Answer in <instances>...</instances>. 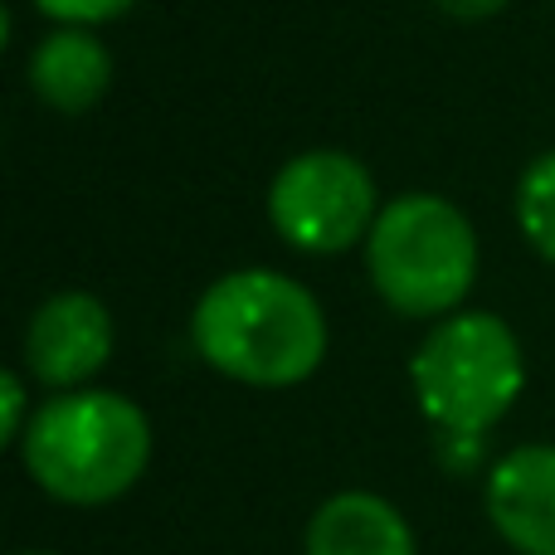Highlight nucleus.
<instances>
[{
  "label": "nucleus",
  "mask_w": 555,
  "mask_h": 555,
  "mask_svg": "<svg viewBox=\"0 0 555 555\" xmlns=\"http://www.w3.org/2000/svg\"><path fill=\"white\" fill-rule=\"evenodd\" d=\"M517 224L541 259L555 263V152H541L517 181Z\"/></svg>",
  "instance_id": "10"
},
{
  "label": "nucleus",
  "mask_w": 555,
  "mask_h": 555,
  "mask_svg": "<svg viewBox=\"0 0 555 555\" xmlns=\"http://www.w3.org/2000/svg\"><path fill=\"white\" fill-rule=\"evenodd\" d=\"M29 88L54 113H88L113 88V54L88 25H59L29 54Z\"/></svg>",
  "instance_id": "9"
},
{
  "label": "nucleus",
  "mask_w": 555,
  "mask_h": 555,
  "mask_svg": "<svg viewBox=\"0 0 555 555\" xmlns=\"http://www.w3.org/2000/svg\"><path fill=\"white\" fill-rule=\"evenodd\" d=\"M365 273L390 312L439 322L468 302L478 278L473 220L443 195H395L365 240Z\"/></svg>",
  "instance_id": "3"
},
{
  "label": "nucleus",
  "mask_w": 555,
  "mask_h": 555,
  "mask_svg": "<svg viewBox=\"0 0 555 555\" xmlns=\"http://www.w3.org/2000/svg\"><path fill=\"white\" fill-rule=\"evenodd\" d=\"M302 555H420L404 512L380 492H336L312 512Z\"/></svg>",
  "instance_id": "8"
},
{
  "label": "nucleus",
  "mask_w": 555,
  "mask_h": 555,
  "mask_svg": "<svg viewBox=\"0 0 555 555\" xmlns=\"http://www.w3.org/2000/svg\"><path fill=\"white\" fill-rule=\"evenodd\" d=\"M20 459L54 502L107 507L142 482L152 463V420L117 390H64L35 404Z\"/></svg>",
  "instance_id": "2"
},
{
  "label": "nucleus",
  "mask_w": 555,
  "mask_h": 555,
  "mask_svg": "<svg viewBox=\"0 0 555 555\" xmlns=\"http://www.w3.org/2000/svg\"><path fill=\"white\" fill-rule=\"evenodd\" d=\"M380 195L365 162L336 146H312L278 166L269 185V220L293 249L332 259L371 240L380 220Z\"/></svg>",
  "instance_id": "5"
},
{
  "label": "nucleus",
  "mask_w": 555,
  "mask_h": 555,
  "mask_svg": "<svg viewBox=\"0 0 555 555\" xmlns=\"http://www.w3.org/2000/svg\"><path fill=\"white\" fill-rule=\"evenodd\" d=\"M137 0H35L39 15L59 20V25H107V20L127 15Z\"/></svg>",
  "instance_id": "12"
},
{
  "label": "nucleus",
  "mask_w": 555,
  "mask_h": 555,
  "mask_svg": "<svg viewBox=\"0 0 555 555\" xmlns=\"http://www.w3.org/2000/svg\"><path fill=\"white\" fill-rule=\"evenodd\" d=\"M191 341L210 371L254 390L302 385L326 356V317L312 287L278 269H234L201 293Z\"/></svg>",
  "instance_id": "1"
},
{
  "label": "nucleus",
  "mask_w": 555,
  "mask_h": 555,
  "mask_svg": "<svg viewBox=\"0 0 555 555\" xmlns=\"http://www.w3.org/2000/svg\"><path fill=\"white\" fill-rule=\"evenodd\" d=\"M113 312L93 293H54L25 326V371L49 390H83L113 356Z\"/></svg>",
  "instance_id": "6"
},
{
  "label": "nucleus",
  "mask_w": 555,
  "mask_h": 555,
  "mask_svg": "<svg viewBox=\"0 0 555 555\" xmlns=\"http://www.w3.org/2000/svg\"><path fill=\"white\" fill-rule=\"evenodd\" d=\"M15 555H54V551H15Z\"/></svg>",
  "instance_id": "15"
},
{
  "label": "nucleus",
  "mask_w": 555,
  "mask_h": 555,
  "mask_svg": "<svg viewBox=\"0 0 555 555\" xmlns=\"http://www.w3.org/2000/svg\"><path fill=\"white\" fill-rule=\"evenodd\" d=\"M0 410H5V420H0V439L5 443H20L25 439V429H29V385H25V375L20 371H5L0 375Z\"/></svg>",
  "instance_id": "13"
},
{
  "label": "nucleus",
  "mask_w": 555,
  "mask_h": 555,
  "mask_svg": "<svg viewBox=\"0 0 555 555\" xmlns=\"http://www.w3.org/2000/svg\"><path fill=\"white\" fill-rule=\"evenodd\" d=\"M434 459H439L443 473L463 478V473H478L488 463V434H453L439 429L434 434Z\"/></svg>",
  "instance_id": "11"
},
{
  "label": "nucleus",
  "mask_w": 555,
  "mask_h": 555,
  "mask_svg": "<svg viewBox=\"0 0 555 555\" xmlns=\"http://www.w3.org/2000/svg\"><path fill=\"white\" fill-rule=\"evenodd\" d=\"M488 517L521 555H555V443H521L488 468Z\"/></svg>",
  "instance_id": "7"
},
{
  "label": "nucleus",
  "mask_w": 555,
  "mask_h": 555,
  "mask_svg": "<svg viewBox=\"0 0 555 555\" xmlns=\"http://www.w3.org/2000/svg\"><path fill=\"white\" fill-rule=\"evenodd\" d=\"M414 404L434 429L488 434L527 385L521 341L492 312H449L429 326L410 361Z\"/></svg>",
  "instance_id": "4"
},
{
  "label": "nucleus",
  "mask_w": 555,
  "mask_h": 555,
  "mask_svg": "<svg viewBox=\"0 0 555 555\" xmlns=\"http://www.w3.org/2000/svg\"><path fill=\"white\" fill-rule=\"evenodd\" d=\"M434 5L453 20H492L507 10V0H434Z\"/></svg>",
  "instance_id": "14"
}]
</instances>
